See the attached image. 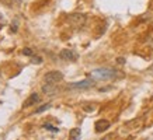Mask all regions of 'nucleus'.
Returning a JSON list of instances; mask_svg holds the SVG:
<instances>
[{
    "instance_id": "nucleus-1",
    "label": "nucleus",
    "mask_w": 153,
    "mask_h": 140,
    "mask_svg": "<svg viewBox=\"0 0 153 140\" xmlns=\"http://www.w3.org/2000/svg\"><path fill=\"white\" fill-rule=\"evenodd\" d=\"M93 76L96 79L101 80H108V79H117V77H122L118 70L110 69V67H101V69H96L93 71Z\"/></svg>"
},
{
    "instance_id": "nucleus-2",
    "label": "nucleus",
    "mask_w": 153,
    "mask_h": 140,
    "mask_svg": "<svg viewBox=\"0 0 153 140\" xmlns=\"http://www.w3.org/2000/svg\"><path fill=\"white\" fill-rule=\"evenodd\" d=\"M68 23L73 28H82L84 24H86V15H84V14H80V13L70 14L69 17H68Z\"/></svg>"
},
{
    "instance_id": "nucleus-3",
    "label": "nucleus",
    "mask_w": 153,
    "mask_h": 140,
    "mask_svg": "<svg viewBox=\"0 0 153 140\" xmlns=\"http://www.w3.org/2000/svg\"><path fill=\"white\" fill-rule=\"evenodd\" d=\"M62 79H63V74L60 73V71H58V70H52V71H48L47 74L44 76V81H45V84H58L59 81H62Z\"/></svg>"
},
{
    "instance_id": "nucleus-4",
    "label": "nucleus",
    "mask_w": 153,
    "mask_h": 140,
    "mask_svg": "<svg viewBox=\"0 0 153 140\" xmlns=\"http://www.w3.org/2000/svg\"><path fill=\"white\" fill-rule=\"evenodd\" d=\"M94 85V80L91 79H86V80H82V81H76V83H72L69 84V88H80V90H86V88H90Z\"/></svg>"
},
{
    "instance_id": "nucleus-5",
    "label": "nucleus",
    "mask_w": 153,
    "mask_h": 140,
    "mask_svg": "<svg viewBox=\"0 0 153 140\" xmlns=\"http://www.w3.org/2000/svg\"><path fill=\"white\" fill-rule=\"evenodd\" d=\"M59 57L62 60H70V62H74L77 59V55H76V52L70 51V49H62L59 52Z\"/></svg>"
},
{
    "instance_id": "nucleus-6",
    "label": "nucleus",
    "mask_w": 153,
    "mask_h": 140,
    "mask_svg": "<svg viewBox=\"0 0 153 140\" xmlns=\"http://www.w3.org/2000/svg\"><path fill=\"white\" fill-rule=\"evenodd\" d=\"M110 126H111L110 121H107V119H100V121H97L96 123H94V129H96L97 133H102V132L108 130Z\"/></svg>"
},
{
    "instance_id": "nucleus-7",
    "label": "nucleus",
    "mask_w": 153,
    "mask_h": 140,
    "mask_svg": "<svg viewBox=\"0 0 153 140\" xmlns=\"http://www.w3.org/2000/svg\"><path fill=\"white\" fill-rule=\"evenodd\" d=\"M37 102H39V95H38L37 93H33L30 97L24 101V104H23V107L24 108H28V107H33L34 104H37Z\"/></svg>"
},
{
    "instance_id": "nucleus-8",
    "label": "nucleus",
    "mask_w": 153,
    "mask_h": 140,
    "mask_svg": "<svg viewBox=\"0 0 153 140\" xmlns=\"http://www.w3.org/2000/svg\"><path fill=\"white\" fill-rule=\"evenodd\" d=\"M42 91L45 94H48V95H53L58 91V88H56L55 84H44L42 85Z\"/></svg>"
},
{
    "instance_id": "nucleus-9",
    "label": "nucleus",
    "mask_w": 153,
    "mask_h": 140,
    "mask_svg": "<svg viewBox=\"0 0 153 140\" xmlns=\"http://www.w3.org/2000/svg\"><path fill=\"white\" fill-rule=\"evenodd\" d=\"M80 136H82V132H80L79 127H74V129H72L69 133V140H79Z\"/></svg>"
},
{
    "instance_id": "nucleus-10",
    "label": "nucleus",
    "mask_w": 153,
    "mask_h": 140,
    "mask_svg": "<svg viewBox=\"0 0 153 140\" xmlns=\"http://www.w3.org/2000/svg\"><path fill=\"white\" fill-rule=\"evenodd\" d=\"M49 108H51V104H44L42 107H39V108L35 109V113H41V112L47 111V109H49Z\"/></svg>"
},
{
    "instance_id": "nucleus-11",
    "label": "nucleus",
    "mask_w": 153,
    "mask_h": 140,
    "mask_svg": "<svg viewBox=\"0 0 153 140\" xmlns=\"http://www.w3.org/2000/svg\"><path fill=\"white\" fill-rule=\"evenodd\" d=\"M42 127H44V129H47V130H51V132H58V127H53V126L52 125H49V123H45V125L42 126Z\"/></svg>"
},
{
    "instance_id": "nucleus-12",
    "label": "nucleus",
    "mask_w": 153,
    "mask_h": 140,
    "mask_svg": "<svg viewBox=\"0 0 153 140\" xmlns=\"http://www.w3.org/2000/svg\"><path fill=\"white\" fill-rule=\"evenodd\" d=\"M83 109L87 112H93L96 109V105H83Z\"/></svg>"
},
{
    "instance_id": "nucleus-13",
    "label": "nucleus",
    "mask_w": 153,
    "mask_h": 140,
    "mask_svg": "<svg viewBox=\"0 0 153 140\" xmlns=\"http://www.w3.org/2000/svg\"><path fill=\"white\" fill-rule=\"evenodd\" d=\"M23 53L25 56H33V49H30V48H24V49H23Z\"/></svg>"
},
{
    "instance_id": "nucleus-14",
    "label": "nucleus",
    "mask_w": 153,
    "mask_h": 140,
    "mask_svg": "<svg viewBox=\"0 0 153 140\" xmlns=\"http://www.w3.org/2000/svg\"><path fill=\"white\" fill-rule=\"evenodd\" d=\"M33 63H37V65H41L42 63V59L39 56H33Z\"/></svg>"
},
{
    "instance_id": "nucleus-15",
    "label": "nucleus",
    "mask_w": 153,
    "mask_h": 140,
    "mask_svg": "<svg viewBox=\"0 0 153 140\" xmlns=\"http://www.w3.org/2000/svg\"><path fill=\"white\" fill-rule=\"evenodd\" d=\"M117 62H118L120 65H124V63H125V59H124V57H118V59H117Z\"/></svg>"
},
{
    "instance_id": "nucleus-16",
    "label": "nucleus",
    "mask_w": 153,
    "mask_h": 140,
    "mask_svg": "<svg viewBox=\"0 0 153 140\" xmlns=\"http://www.w3.org/2000/svg\"><path fill=\"white\" fill-rule=\"evenodd\" d=\"M100 140H105V139H100Z\"/></svg>"
}]
</instances>
